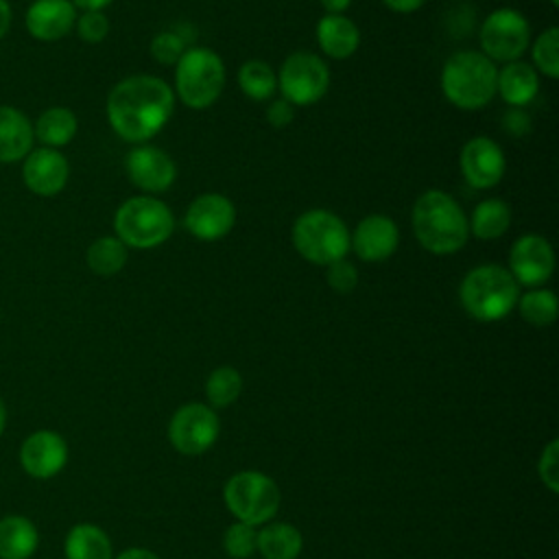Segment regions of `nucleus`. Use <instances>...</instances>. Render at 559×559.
Segmentation results:
<instances>
[{
	"label": "nucleus",
	"mask_w": 559,
	"mask_h": 559,
	"mask_svg": "<svg viewBox=\"0 0 559 559\" xmlns=\"http://www.w3.org/2000/svg\"><path fill=\"white\" fill-rule=\"evenodd\" d=\"M66 559H114L109 535L90 522L74 524L63 542Z\"/></svg>",
	"instance_id": "26"
},
{
	"label": "nucleus",
	"mask_w": 559,
	"mask_h": 559,
	"mask_svg": "<svg viewBox=\"0 0 559 559\" xmlns=\"http://www.w3.org/2000/svg\"><path fill=\"white\" fill-rule=\"evenodd\" d=\"M186 52V39L175 31H162L151 41V55L164 66H175Z\"/></svg>",
	"instance_id": "34"
},
{
	"label": "nucleus",
	"mask_w": 559,
	"mask_h": 559,
	"mask_svg": "<svg viewBox=\"0 0 559 559\" xmlns=\"http://www.w3.org/2000/svg\"><path fill=\"white\" fill-rule=\"evenodd\" d=\"M528 20L511 7L491 11L480 26V48L491 61H518L528 48Z\"/></svg>",
	"instance_id": "11"
},
{
	"label": "nucleus",
	"mask_w": 559,
	"mask_h": 559,
	"mask_svg": "<svg viewBox=\"0 0 559 559\" xmlns=\"http://www.w3.org/2000/svg\"><path fill=\"white\" fill-rule=\"evenodd\" d=\"M323 9L332 15H343V11L352 4V0H321Z\"/></svg>",
	"instance_id": "43"
},
{
	"label": "nucleus",
	"mask_w": 559,
	"mask_h": 559,
	"mask_svg": "<svg viewBox=\"0 0 559 559\" xmlns=\"http://www.w3.org/2000/svg\"><path fill=\"white\" fill-rule=\"evenodd\" d=\"M469 221V231L478 240H496L511 225V207L502 199H485L480 201Z\"/></svg>",
	"instance_id": "27"
},
{
	"label": "nucleus",
	"mask_w": 559,
	"mask_h": 559,
	"mask_svg": "<svg viewBox=\"0 0 559 559\" xmlns=\"http://www.w3.org/2000/svg\"><path fill=\"white\" fill-rule=\"evenodd\" d=\"M304 548V537L288 522H266L258 531L255 550L264 559H297Z\"/></svg>",
	"instance_id": "25"
},
{
	"label": "nucleus",
	"mask_w": 559,
	"mask_h": 559,
	"mask_svg": "<svg viewBox=\"0 0 559 559\" xmlns=\"http://www.w3.org/2000/svg\"><path fill=\"white\" fill-rule=\"evenodd\" d=\"M413 231L419 245L437 255H450L465 247L469 221L452 194L426 190L413 205Z\"/></svg>",
	"instance_id": "2"
},
{
	"label": "nucleus",
	"mask_w": 559,
	"mask_h": 559,
	"mask_svg": "<svg viewBox=\"0 0 559 559\" xmlns=\"http://www.w3.org/2000/svg\"><path fill=\"white\" fill-rule=\"evenodd\" d=\"M391 11L395 13H413L417 11L426 0H382Z\"/></svg>",
	"instance_id": "40"
},
{
	"label": "nucleus",
	"mask_w": 559,
	"mask_h": 559,
	"mask_svg": "<svg viewBox=\"0 0 559 559\" xmlns=\"http://www.w3.org/2000/svg\"><path fill=\"white\" fill-rule=\"evenodd\" d=\"M221 432L218 415L203 402H188L179 406L168 421L170 445L186 456H199L207 452Z\"/></svg>",
	"instance_id": "10"
},
{
	"label": "nucleus",
	"mask_w": 559,
	"mask_h": 559,
	"mask_svg": "<svg viewBox=\"0 0 559 559\" xmlns=\"http://www.w3.org/2000/svg\"><path fill=\"white\" fill-rule=\"evenodd\" d=\"M183 223L186 229L199 240H221L231 231L236 223V207L225 194L205 192L188 205Z\"/></svg>",
	"instance_id": "13"
},
{
	"label": "nucleus",
	"mask_w": 559,
	"mask_h": 559,
	"mask_svg": "<svg viewBox=\"0 0 559 559\" xmlns=\"http://www.w3.org/2000/svg\"><path fill=\"white\" fill-rule=\"evenodd\" d=\"M498 68L476 50H459L441 70L443 96L459 109H480L496 96Z\"/></svg>",
	"instance_id": "4"
},
{
	"label": "nucleus",
	"mask_w": 559,
	"mask_h": 559,
	"mask_svg": "<svg viewBox=\"0 0 559 559\" xmlns=\"http://www.w3.org/2000/svg\"><path fill=\"white\" fill-rule=\"evenodd\" d=\"M520 286L509 273V269L500 264H480L472 269L461 286L459 299L463 310L483 323L504 319L518 304Z\"/></svg>",
	"instance_id": "3"
},
{
	"label": "nucleus",
	"mask_w": 559,
	"mask_h": 559,
	"mask_svg": "<svg viewBox=\"0 0 559 559\" xmlns=\"http://www.w3.org/2000/svg\"><path fill=\"white\" fill-rule=\"evenodd\" d=\"M76 15L70 0H33L24 13V24L33 39L57 41L74 28Z\"/></svg>",
	"instance_id": "19"
},
{
	"label": "nucleus",
	"mask_w": 559,
	"mask_h": 559,
	"mask_svg": "<svg viewBox=\"0 0 559 559\" xmlns=\"http://www.w3.org/2000/svg\"><path fill=\"white\" fill-rule=\"evenodd\" d=\"M175 218L155 197H131L114 214L116 238L129 249H153L173 236Z\"/></svg>",
	"instance_id": "5"
},
{
	"label": "nucleus",
	"mask_w": 559,
	"mask_h": 559,
	"mask_svg": "<svg viewBox=\"0 0 559 559\" xmlns=\"http://www.w3.org/2000/svg\"><path fill=\"white\" fill-rule=\"evenodd\" d=\"M295 118V109L288 100L284 98H275L269 107H266V120L271 127L275 129H284L286 124H290Z\"/></svg>",
	"instance_id": "38"
},
{
	"label": "nucleus",
	"mask_w": 559,
	"mask_h": 559,
	"mask_svg": "<svg viewBox=\"0 0 559 559\" xmlns=\"http://www.w3.org/2000/svg\"><path fill=\"white\" fill-rule=\"evenodd\" d=\"M114 559H159V555H155V552L148 550V548H138V546H133V548L122 550V552L116 555Z\"/></svg>",
	"instance_id": "41"
},
{
	"label": "nucleus",
	"mask_w": 559,
	"mask_h": 559,
	"mask_svg": "<svg viewBox=\"0 0 559 559\" xmlns=\"http://www.w3.org/2000/svg\"><path fill=\"white\" fill-rule=\"evenodd\" d=\"M76 131H79V120L74 111L61 105L44 109L33 122L35 140H39L41 146H48V148H61L70 144Z\"/></svg>",
	"instance_id": "23"
},
{
	"label": "nucleus",
	"mask_w": 559,
	"mask_h": 559,
	"mask_svg": "<svg viewBox=\"0 0 559 559\" xmlns=\"http://www.w3.org/2000/svg\"><path fill=\"white\" fill-rule=\"evenodd\" d=\"M518 310L522 319L535 328H546L555 323L559 312L557 295L548 288H531L518 297Z\"/></svg>",
	"instance_id": "30"
},
{
	"label": "nucleus",
	"mask_w": 559,
	"mask_h": 559,
	"mask_svg": "<svg viewBox=\"0 0 559 559\" xmlns=\"http://www.w3.org/2000/svg\"><path fill=\"white\" fill-rule=\"evenodd\" d=\"M550 4H552V7H559V0H550Z\"/></svg>",
	"instance_id": "46"
},
{
	"label": "nucleus",
	"mask_w": 559,
	"mask_h": 559,
	"mask_svg": "<svg viewBox=\"0 0 559 559\" xmlns=\"http://www.w3.org/2000/svg\"><path fill=\"white\" fill-rule=\"evenodd\" d=\"M131 183L144 192H166L177 177V166L168 153L151 144H138L124 159Z\"/></svg>",
	"instance_id": "14"
},
{
	"label": "nucleus",
	"mask_w": 559,
	"mask_h": 559,
	"mask_svg": "<svg viewBox=\"0 0 559 559\" xmlns=\"http://www.w3.org/2000/svg\"><path fill=\"white\" fill-rule=\"evenodd\" d=\"M76 9H83V11H100L105 9L111 0H70Z\"/></svg>",
	"instance_id": "44"
},
{
	"label": "nucleus",
	"mask_w": 559,
	"mask_h": 559,
	"mask_svg": "<svg viewBox=\"0 0 559 559\" xmlns=\"http://www.w3.org/2000/svg\"><path fill=\"white\" fill-rule=\"evenodd\" d=\"M325 280L330 284L332 290L336 293H352L358 284V271L352 262H347L345 258L343 260H336L332 264H328V271H325Z\"/></svg>",
	"instance_id": "36"
},
{
	"label": "nucleus",
	"mask_w": 559,
	"mask_h": 559,
	"mask_svg": "<svg viewBox=\"0 0 559 559\" xmlns=\"http://www.w3.org/2000/svg\"><path fill=\"white\" fill-rule=\"evenodd\" d=\"M129 249L116 236H100L96 238L85 253V262L92 273L100 277H111L120 273L127 264Z\"/></svg>",
	"instance_id": "28"
},
{
	"label": "nucleus",
	"mask_w": 559,
	"mask_h": 559,
	"mask_svg": "<svg viewBox=\"0 0 559 559\" xmlns=\"http://www.w3.org/2000/svg\"><path fill=\"white\" fill-rule=\"evenodd\" d=\"M33 142L31 118L13 105H0V164L22 162L33 151Z\"/></svg>",
	"instance_id": "20"
},
{
	"label": "nucleus",
	"mask_w": 559,
	"mask_h": 559,
	"mask_svg": "<svg viewBox=\"0 0 559 559\" xmlns=\"http://www.w3.org/2000/svg\"><path fill=\"white\" fill-rule=\"evenodd\" d=\"M277 87L290 105H312L321 100L330 87V68L312 52H293L280 68Z\"/></svg>",
	"instance_id": "9"
},
{
	"label": "nucleus",
	"mask_w": 559,
	"mask_h": 559,
	"mask_svg": "<svg viewBox=\"0 0 559 559\" xmlns=\"http://www.w3.org/2000/svg\"><path fill=\"white\" fill-rule=\"evenodd\" d=\"M225 87V63L210 48H188L175 63V90L183 105L205 109Z\"/></svg>",
	"instance_id": "7"
},
{
	"label": "nucleus",
	"mask_w": 559,
	"mask_h": 559,
	"mask_svg": "<svg viewBox=\"0 0 559 559\" xmlns=\"http://www.w3.org/2000/svg\"><path fill=\"white\" fill-rule=\"evenodd\" d=\"M76 35L85 44H100L109 33V17L103 11H83L76 15Z\"/></svg>",
	"instance_id": "35"
},
{
	"label": "nucleus",
	"mask_w": 559,
	"mask_h": 559,
	"mask_svg": "<svg viewBox=\"0 0 559 559\" xmlns=\"http://www.w3.org/2000/svg\"><path fill=\"white\" fill-rule=\"evenodd\" d=\"M70 177L68 157L59 148L39 146L22 159V181L37 197L59 194Z\"/></svg>",
	"instance_id": "15"
},
{
	"label": "nucleus",
	"mask_w": 559,
	"mask_h": 559,
	"mask_svg": "<svg viewBox=\"0 0 559 559\" xmlns=\"http://www.w3.org/2000/svg\"><path fill=\"white\" fill-rule=\"evenodd\" d=\"M39 544L35 524L24 515H4L0 520V559H28Z\"/></svg>",
	"instance_id": "24"
},
{
	"label": "nucleus",
	"mask_w": 559,
	"mask_h": 559,
	"mask_svg": "<svg viewBox=\"0 0 559 559\" xmlns=\"http://www.w3.org/2000/svg\"><path fill=\"white\" fill-rule=\"evenodd\" d=\"M317 41L330 59H347L358 50L360 31L349 17L325 13L317 24Z\"/></svg>",
	"instance_id": "22"
},
{
	"label": "nucleus",
	"mask_w": 559,
	"mask_h": 559,
	"mask_svg": "<svg viewBox=\"0 0 559 559\" xmlns=\"http://www.w3.org/2000/svg\"><path fill=\"white\" fill-rule=\"evenodd\" d=\"M4 426H7V406H4V400L0 397V435L4 432Z\"/></svg>",
	"instance_id": "45"
},
{
	"label": "nucleus",
	"mask_w": 559,
	"mask_h": 559,
	"mask_svg": "<svg viewBox=\"0 0 559 559\" xmlns=\"http://www.w3.org/2000/svg\"><path fill=\"white\" fill-rule=\"evenodd\" d=\"M255 542H258V531L251 524L245 522H234L227 526L223 533V548L231 559H251L255 552Z\"/></svg>",
	"instance_id": "33"
},
{
	"label": "nucleus",
	"mask_w": 559,
	"mask_h": 559,
	"mask_svg": "<svg viewBox=\"0 0 559 559\" xmlns=\"http://www.w3.org/2000/svg\"><path fill=\"white\" fill-rule=\"evenodd\" d=\"M68 463V443L55 430H35L20 445V465L33 478H52Z\"/></svg>",
	"instance_id": "17"
},
{
	"label": "nucleus",
	"mask_w": 559,
	"mask_h": 559,
	"mask_svg": "<svg viewBox=\"0 0 559 559\" xmlns=\"http://www.w3.org/2000/svg\"><path fill=\"white\" fill-rule=\"evenodd\" d=\"M533 61L535 68L548 76L557 79L559 76V28L550 26L546 28L533 44Z\"/></svg>",
	"instance_id": "32"
},
{
	"label": "nucleus",
	"mask_w": 559,
	"mask_h": 559,
	"mask_svg": "<svg viewBox=\"0 0 559 559\" xmlns=\"http://www.w3.org/2000/svg\"><path fill=\"white\" fill-rule=\"evenodd\" d=\"M238 85L251 100H269L277 90V74L266 61L249 59L238 70Z\"/></svg>",
	"instance_id": "29"
},
{
	"label": "nucleus",
	"mask_w": 559,
	"mask_h": 559,
	"mask_svg": "<svg viewBox=\"0 0 559 559\" xmlns=\"http://www.w3.org/2000/svg\"><path fill=\"white\" fill-rule=\"evenodd\" d=\"M502 124H504V129H507L509 133H513V135H524V133L531 131V118H528L524 111H520V109L507 111Z\"/></svg>",
	"instance_id": "39"
},
{
	"label": "nucleus",
	"mask_w": 559,
	"mask_h": 559,
	"mask_svg": "<svg viewBox=\"0 0 559 559\" xmlns=\"http://www.w3.org/2000/svg\"><path fill=\"white\" fill-rule=\"evenodd\" d=\"M175 109L173 87L153 74H133L114 85L107 96V120L116 135L142 144L157 135Z\"/></svg>",
	"instance_id": "1"
},
{
	"label": "nucleus",
	"mask_w": 559,
	"mask_h": 559,
	"mask_svg": "<svg viewBox=\"0 0 559 559\" xmlns=\"http://www.w3.org/2000/svg\"><path fill=\"white\" fill-rule=\"evenodd\" d=\"M400 245V231L393 218L384 214L365 216L354 234L349 236V247L365 262H382L395 253Z\"/></svg>",
	"instance_id": "18"
},
{
	"label": "nucleus",
	"mask_w": 559,
	"mask_h": 559,
	"mask_svg": "<svg viewBox=\"0 0 559 559\" xmlns=\"http://www.w3.org/2000/svg\"><path fill=\"white\" fill-rule=\"evenodd\" d=\"M297 253L319 266L343 260L349 253V229L330 210H308L293 223Z\"/></svg>",
	"instance_id": "6"
},
{
	"label": "nucleus",
	"mask_w": 559,
	"mask_h": 559,
	"mask_svg": "<svg viewBox=\"0 0 559 559\" xmlns=\"http://www.w3.org/2000/svg\"><path fill=\"white\" fill-rule=\"evenodd\" d=\"M537 474L552 493L559 491V441L557 439L548 441V445L544 448L537 463Z\"/></svg>",
	"instance_id": "37"
},
{
	"label": "nucleus",
	"mask_w": 559,
	"mask_h": 559,
	"mask_svg": "<svg viewBox=\"0 0 559 559\" xmlns=\"http://www.w3.org/2000/svg\"><path fill=\"white\" fill-rule=\"evenodd\" d=\"M504 168V153L491 138L476 135L461 148V173L465 181L476 190L493 188L502 179Z\"/></svg>",
	"instance_id": "16"
},
{
	"label": "nucleus",
	"mask_w": 559,
	"mask_h": 559,
	"mask_svg": "<svg viewBox=\"0 0 559 559\" xmlns=\"http://www.w3.org/2000/svg\"><path fill=\"white\" fill-rule=\"evenodd\" d=\"M223 500L227 511L238 522L258 526L275 518L282 502V493L271 476L258 469H245L229 476V480L223 487Z\"/></svg>",
	"instance_id": "8"
},
{
	"label": "nucleus",
	"mask_w": 559,
	"mask_h": 559,
	"mask_svg": "<svg viewBox=\"0 0 559 559\" xmlns=\"http://www.w3.org/2000/svg\"><path fill=\"white\" fill-rule=\"evenodd\" d=\"M555 271V251L539 234L520 236L509 253V273L518 286L537 288L550 280Z\"/></svg>",
	"instance_id": "12"
},
{
	"label": "nucleus",
	"mask_w": 559,
	"mask_h": 559,
	"mask_svg": "<svg viewBox=\"0 0 559 559\" xmlns=\"http://www.w3.org/2000/svg\"><path fill=\"white\" fill-rule=\"evenodd\" d=\"M496 92H500L502 100L511 107L528 105L539 92L537 70L526 61H509L498 70Z\"/></svg>",
	"instance_id": "21"
},
{
	"label": "nucleus",
	"mask_w": 559,
	"mask_h": 559,
	"mask_svg": "<svg viewBox=\"0 0 559 559\" xmlns=\"http://www.w3.org/2000/svg\"><path fill=\"white\" fill-rule=\"evenodd\" d=\"M11 20H13V11L9 0H0V41L4 39V35L11 28Z\"/></svg>",
	"instance_id": "42"
},
{
	"label": "nucleus",
	"mask_w": 559,
	"mask_h": 559,
	"mask_svg": "<svg viewBox=\"0 0 559 559\" xmlns=\"http://www.w3.org/2000/svg\"><path fill=\"white\" fill-rule=\"evenodd\" d=\"M242 393V376L238 369L223 365L216 367L205 380V397L207 406L212 408H227L231 406Z\"/></svg>",
	"instance_id": "31"
}]
</instances>
